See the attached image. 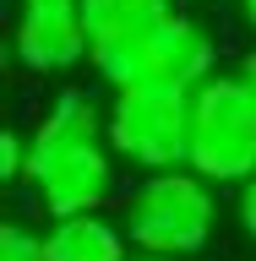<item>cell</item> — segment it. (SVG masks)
Listing matches in <instances>:
<instances>
[{
	"label": "cell",
	"mask_w": 256,
	"mask_h": 261,
	"mask_svg": "<svg viewBox=\"0 0 256 261\" xmlns=\"http://www.w3.org/2000/svg\"><path fill=\"white\" fill-rule=\"evenodd\" d=\"M114 147H109V109L93 87H60L28 130V185L49 218L104 212L114 196Z\"/></svg>",
	"instance_id": "1"
},
{
	"label": "cell",
	"mask_w": 256,
	"mask_h": 261,
	"mask_svg": "<svg viewBox=\"0 0 256 261\" xmlns=\"http://www.w3.org/2000/svg\"><path fill=\"white\" fill-rule=\"evenodd\" d=\"M87 65L114 93H126V87H180V93H191V87H202L213 76L218 44H213V33L196 16L169 6L164 16H153L142 28L93 44Z\"/></svg>",
	"instance_id": "2"
},
{
	"label": "cell",
	"mask_w": 256,
	"mask_h": 261,
	"mask_svg": "<svg viewBox=\"0 0 256 261\" xmlns=\"http://www.w3.org/2000/svg\"><path fill=\"white\" fill-rule=\"evenodd\" d=\"M213 223H218L213 179H202L185 163L142 174V185L131 191L126 212H120V228L131 234V245L153 250V256H196V250H207Z\"/></svg>",
	"instance_id": "3"
},
{
	"label": "cell",
	"mask_w": 256,
	"mask_h": 261,
	"mask_svg": "<svg viewBox=\"0 0 256 261\" xmlns=\"http://www.w3.org/2000/svg\"><path fill=\"white\" fill-rule=\"evenodd\" d=\"M185 169L213 185H245L256 174V93L240 71H213L202 87H191Z\"/></svg>",
	"instance_id": "4"
},
{
	"label": "cell",
	"mask_w": 256,
	"mask_h": 261,
	"mask_svg": "<svg viewBox=\"0 0 256 261\" xmlns=\"http://www.w3.org/2000/svg\"><path fill=\"white\" fill-rule=\"evenodd\" d=\"M109 147L136 174L180 169L191 152V93L180 87H126L109 103Z\"/></svg>",
	"instance_id": "5"
},
{
	"label": "cell",
	"mask_w": 256,
	"mask_h": 261,
	"mask_svg": "<svg viewBox=\"0 0 256 261\" xmlns=\"http://www.w3.org/2000/svg\"><path fill=\"white\" fill-rule=\"evenodd\" d=\"M11 49H16V65L33 71V76H65V71H77L93 55L87 22H82V0L77 6H22Z\"/></svg>",
	"instance_id": "6"
},
{
	"label": "cell",
	"mask_w": 256,
	"mask_h": 261,
	"mask_svg": "<svg viewBox=\"0 0 256 261\" xmlns=\"http://www.w3.org/2000/svg\"><path fill=\"white\" fill-rule=\"evenodd\" d=\"M44 250L49 261H131V234L114 228L104 212H71L49 218Z\"/></svg>",
	"instance_id": "7"
},
{
	"label": "cell",
	"mask_w": 256,
	"mask_h": 261,
	"mask_svg": "<svg viewBox=\"0 0 256 261\" xmlns=\"http://www.w3.org/2000/svg\"><path fill=\"white\" fill-rule=\"evenodd\" d=\"M169 6L175 0H82V22H87V38L104 44V38H120V33L164 16Z\"/></svg>",
	"instance_id": "8"
},
{
	"label": "cell",
	"mask_w": 256,
	"mask_h": 261,
	"mask_svg": "<svg viewBox=\"0 0 256 261\" xmlns=\"http://www.w3.org/2000/svg\"><path fill=\"white\" fill-rule=\"evenodd\" d=\"M0 261H49L44 234H33L28 223H6L0 228Z\"/></svg>",
	"instance_id": "9"
},
{
	"label": "cell",
	"mask_w": 256,
	"mask_h": 261,
	"mask_svg": "<svg viewBox=\"0 0 256 261\" xmlns=\"http://www.w3.org/2000/svg\"><path fill=\"white\" fill-rule=\"evenodd\" d=\"M22 174H28V142H22V130H0V179Z\"/></svg>",
	"instance_id": "10"
},
{
	"label": "cell",
	"mask_w": 256,
	"mask_h": 261,
	"mask_svg": "<svg viewBox=\"0 0 256 261\" xmlns=\"http://www.w3.org/2000/svg\"><path fill=\"white\" fill-rule=\"evenodd\" d=\"M240 228H245V234L256 240V174L240 185Z\"/></svg>",
	"instance_id": "11"
},
{
	"label": "cell",
	"mask_w": 256,
	"mask_h": 261,
	"mask_svg": "<svg viewBox=\"0 0 256 261\" xmlns=\"http://www.w3.org/2000/svg\"><path fill=\"white\" fill-rule=\"evenodd\" d=\"M240 76H245V87L256 93V49H245V60H240Z\"/></svg>",
	"instance_id": "12"
},
{
	"label": "cell",
	"mask_w": 256,
	"mask_h": 261,
	"mask_svg": "<svg viewBox=\"0 0 256 261\" xmlns=\"http://www.w3.org/2000/svg\"><path fill=\"white\" fill-rule=\"evenodd\" d=\"M240 22H245L251 33H256V0H240Z\"/></svg>",
	"instance_id": "13"
},
{
	"label": "cell",
	"mask_w": 256,
	"mask_h": 261,
	"mask_svg": "<svg viewBox=\"0 0 256 261\" xmlns=\"http://www.w3.org/2000/svg\"><path fill=\"white\" fill-rule=\"evenodd\" d=\"M131 261H191V256H153V250H136Z\"/></svg>",
	"instance_id": "14"
},
{
	"label": "cell",
	"mask_w": 256,
	"mask_h": 261,
	"mask_svg": "<svg viewBox=\"0 0 256 261\" xmlns=\"http://www.w3.org/2000/svg\"><path fill=\"white\" fill-rule=\"evenodd\" d=\"M22 6H77V0H22Z\"/></svg>",
	"instance_id": "15"
},
{
	"label": "cell",
	"mask_w": 256,
	"mask_h": 261,
	"mask_svg": "<svg viewBox=\"0 0 256 261\" xmlns=\"http://www.w3.org/2000/svg\"><path fill=\"white\" fill-rule=\"evenodd\" d=\"M202 6H224V0H202Z\"/></svg>",
	"instance_id": "16"
}]
</instances>
